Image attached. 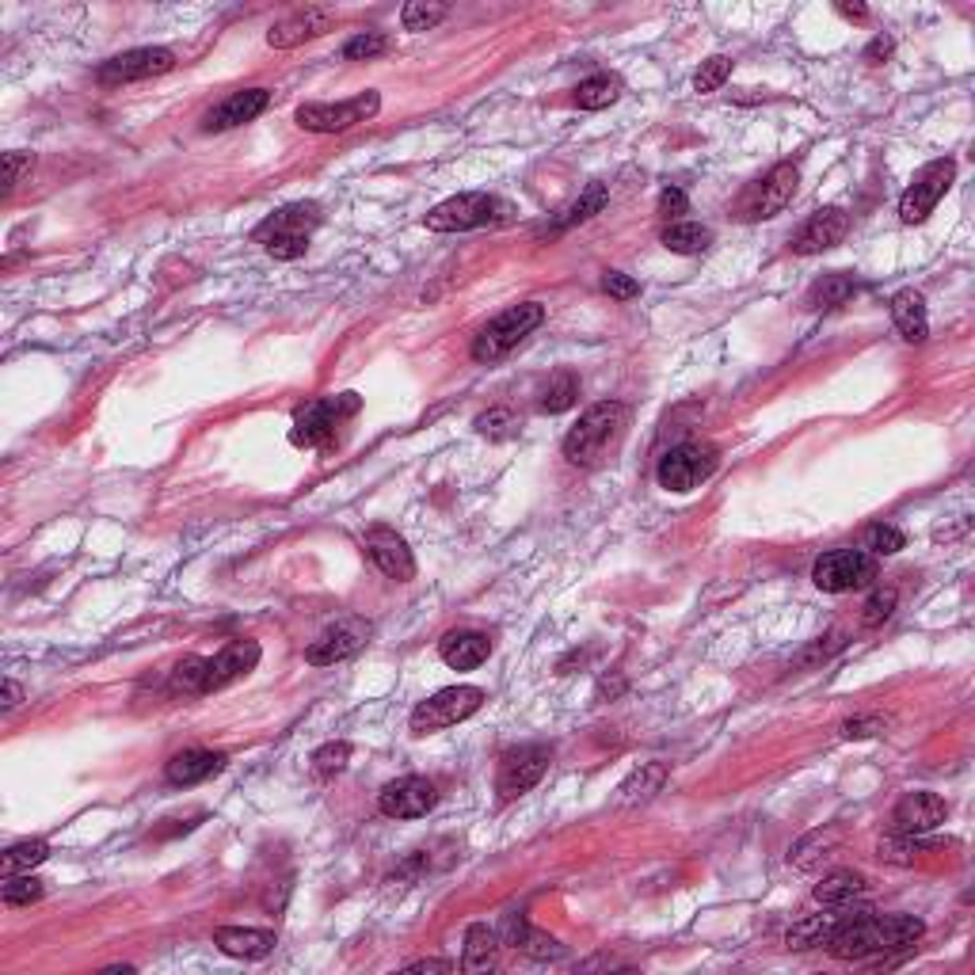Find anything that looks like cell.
<instances>
[{
    "label": "cell",
    "instance_id": "3957f363",
    "mask_svg": "<svg viewBox=\"0 0 975 975\" xmlns=\"http://www.w3.org/2000/svg\"><path fill=\"white\" fill-rule=\"evenodd\" d=\"M321 226V206L317 203H293L274 210L256 226V240L274 256V260H301L309 248V237Z\"/></svg>",
    "mask_w": 975,
    "mask_h": 975
},
{
    "label": "cell",
    "instance_id": "7dc6e473",
    "mask_svg": "<svg viewBox=\"0 0 975 975\" xmlns=\"http://www.w3.org/2000/svg\"><path fill=\"white\" fill-rule=\"evenodd\" d=\"M34 168V157L31 153H8L4 157V195H12L15 187L23 184V176Z\"/></svg>",
    "mask_w": 975,
    "mask_h": 975
},
{
    "label": "cell",
    "instance_id": "4fadbf2b",
    "mask_svg": "<svg viewBox=\"0 0 975 975\" xmlns=\"http://www.w3.org/2000/svg\"><path fill=\"white\" fill-rule=\"evenodd\" d=\"M953 176H956V160H948V157L930 160L926 168L914 176V184L907 187V191H903V198H900V218L907 221V226H919V221H926L930 214H934V206L945 198L948 184H953Z\"/></svg>",
    "mask_w": 975,
    "mask_h": 975
},
{
    "label": "cell",
    "instance_id": "603a6c76",
    "mask_svg": "<svg viewBox=\"0 0 975 975\" xmlns=\"http://www.w3.org/2000/svg\"><path fill=\"white\" fill-rule=\"evenodd\" d=\"M229 758L221 755V750H206V747H187L179 750V755L168 758V766H164V778H168L172 785H198L206 778H214V774L226 770Z\"/></svg>",
    "mask_w": 975,
    "mask_h": 975
},
{
    "label": "cell",
    "instance_id": "277c9868",
    "mask_svg": "<svg viewBox=\"0 0 975 975\" xmlns=\"http://www.w3.org/2000/svg\"><path fill=\"white\" fill-rule=\"evenodd\" d=\"M541 321H546V309H541L538 301H519V305L504 309V313H499L496 321H488L480 328L477 340H473V359L477 362L507 359L533 328H541Z\"/></svg>",
    "mask_w": 975,
    "mask_h": 975
},
{
    "label": "cell",
    "instance_id": "836d02e7",
    "mask_svg": "<svg viewBox=\"0 0 975 975\" xmlns=\"http://www.w3.org/2000/svg\"><path fill=\"white\" fill-rule=\"evenodd\" d=\"M46 858H50V842L23 839V842H15V846H8V850H4V858H0V873H4V877L31 873V869H39Z\"/></svg>",
    "mask_w": 975,
    "mask_h": 975
},
{
    "label": "cell",
    "instance_id": "11a10c76",
    "mask_svg": "<svg viewBox=\"0 0 975 975\" xmlns=\"http://www.w3.org/2000/svg\"><path fill=\"white\" fill-rule=\"evenodd\" d=\"M408 972H454L450 961H416L408 964Z\"/></svg>",
    "mask_w": 975,
    "mask_h": 975
},
{
    "label": "cell",
    "instance_id": "1f68e13d",
    "mask_svg": "<svg viewBox=\"0 0 975 975\" xmlns=\"http://www.w3.org/2000/svg\"><path fill=\"white\" fill-rule=\"evenodd\" d=\"M660 240H663V248L675 256H702L705 248L713 245V229L697 226V221H671Z\"/></svg>",
    "mask_w": 975,
    "mask_h": 975
},
{
    "label": "cell",
    "instance_id": "681fc988",
    "mask_svg": "<svg viewBox=\"0 0 975 975\" xmlns=\"http://www.w3.org/2000/svg\"><path fill=\"white\" fill-rule=\"evenodd\" d=\"M895 610V591H877L873 599L865 602V614H861V621H865L869 629L880 625V621H888Z\"/></svg>",
    "mask_w": 975,
    "mask_h": 975
},
{
    "label": "cell",
    "instance_id": "816d5d0a",
    "mask_svg": "<svg viewBox=\"0 0 975 975\" xmlns=\"http://www.w3.org/2000/svg\"><path fill=\"white\" fill-rule=\"evenodd\" d=\"M686 210H689V198H686L683 187H663V195H660V214H663V218L683 221Z\"/></svg>",
    "mask_w": 975,
    "mask_h": 975
},
{
    "label": "cell",
    "instance_id": "e0dca14e",
    "mask_svg": "<svg viewBox=\"0 0 975 975\" xmlns=\"http://www.w3.org/2000/svg\"><path fill=\"white\" fill-rule=\"evenodd\" d=\"M366 553L396 583H408L412 575H416V557H412L408 541L396 530H390V526H374V530L366 533Z\"/></svg>",
    "mask_w": 975,
    "mask_h": 975
},
{
    "label": "cell",
    "instance_id": "f546056e",
    "mask_svg": "<svg viewBox=\"0 0 975 975\" xmlns=\"http://www.w3.org/2000/svg\"><path fill=\"white\" fill-rule=\"evenodd\" d=\"M846 907H839V914H812V919L797 922V926L785 934V945L789 948H816V945H827L831 942V934L842 926L850 914H842Z\"/></svg>",
    "mask_w": 975,
    "mask_h": 975
},
{
    "label": "cell",
    "instance_id": "f6af8a7d",
    "mask_svg": "<svg viewBox=\"0 0 975 975\" xmlns=\"http://www.w3.org/2000/svg\"><path fill=\"white\" fill-rule=\"evenodd\" d=\"M515 427H519V419H515L507 408H491L477 419V431L488 438H507V435H515Z\"/></svg>",
    "mask_w": 975,
    "mask_h": 975
},
{
    "label": "cell",
    "instance_id": "ffe728a7",
    "mask_svg": "<svg viewBox=\"0 0 975 975\" xmlns=\"http://www.w3.org/2000/svg\"><path fill=\"white\" fill-rule=\"evenodd\" d=\"M332 23H335V12H328V8H301V12L287 15V20L271 23V31H267V46L293 50V46H301V42L328 34L332 31Z\"/></svg>",
    "mask_w": 975,
    "mask_h": 975
},
{
    "label": "cell",
    "instance_id": "52a82bcc",
    "mask_svg": "<svg viewBox=\"0 0 975 975\" xmlns=\"http://www.w3.org/2000/svg\"><path fill=\"white\" fill-rule=\"evenodd\" d=\"M480 705H485V689L480 686H446L438 689V694H431L427 702H419L416 709H412L408 724L416 736H431V732H443L469 720Z\"/></svg>",
    "mask_w": 975,
    "mask_h": 975
},
{
    "label": "cell",
    "instance_id": "bcb514c9",
    "mask_svg": "<svg viewBox=\"0 0 975 975\" xmlns=\"http://www.w3.org/2000/svg\"><path fill=\"white\" fill-rule=\"evenodd\" d=\"M922 846L914 842V834H895V839L880 842V858L884 861H895V865H911L914 853H919Z\"/></svg>",
    "mask_w": 975,
    "mask_h": 975
},
{
    "label": "cell",
    "instance_id": "d6a6232c",
    "mask_svg": "<svg viewBox=\"0 0 975 975\" xmlns=\"http://www.w3.org/2000/svg\"><path fill=\"white\" fill-rule=\"evenodd\" d=\"M606 203H610V187H606V184H591V187H587V191H583L580 198H575L572 206H568L564 214H560V218L553 221V226H549V232H564V229L580 226V221L594 218V214H599Z\"/></svg>",
    "mask_w": 975,
    "mask_h": 975
},
{
    "label": "cell",
    "instance_id": "8fae6325",
    "mask_svg": "<svg viewBox=\"0 0 975 975\" xmlns=\"http://www.w3.org/2000/svg\"><path fill=\"white\" fill-rule=\"evenodd\" d=\"M549 763H553V750L546 744H522L507 750V755L499 758V774H496L499 800H519L522 792H530L533 785L546 778Z\"/></svg>",
    "mask_w": 975,
    "mask_h": 975
},
{
    "label": "cell",
    "instance_id": "b9f144b4",
    "mask_svg": "<svg viewBox=\"0 0 975 975\" xmlns=\"http://www.w3.org/2000/svg\"><path fill=\"white\" fill-rule=\"evenodd\" d=\"M728 76H732V58L716 54V58H709V62H702V69L694 73V89L702 92V96H709V92L720 89Z\"/></svg>",
    "mask_w": 975,
    "mask_h": 975
},
{
    "label": "cell",
    "instance_id": "ee69618b",
    "mask_svg": "<svg viewBox=\"0 0 975 975\" xmlns=\"http://www.w3.org/2000/svg\"><path fill=\"white\" fill-rule=\"evenodd\" d=\"M348 758H351V744H324L321 750H317L313 755V770L321 774V778H328V774H340L343 766H348Z\"/></svg>",
    "mask_w": 975,
    "mask_h": 975
},
{
    "label": "cell",
    "instance_id": "f5cc1de1",
    "mask_svg": "<svg viewBox=\"0 0 975 975\" xmlns=\"http://www.w3.org/2000/svg\"><path fill=\"white\" fill-rule=\"evenodd\" d=\"M888 54H892V39H884V34H880V39H873V46L865 50V62L880 65V58H888Z\"/></svg>",
    "mask_w": 975,
    "mask_h": 975
},
{
    "label": "cell",
    "instance_id": "44dd1931",
    "mask_svg": "<svg viewBox=\"0 0 975 975\" xmlns=\"http://www.w3.org/2000/svg\"><path fill=\"white\" fill-rule=\"evenodd\" d=\"M260 644L256 641H232L226 644L214 660H206V694H214V689H226L229 683H237V678H245L248 671H256V663H260Z\"/></svg>",
    "mask_w": 975,
    "mask_h": 975
},
{
    "label": "cell",
    "instance_id": "7a4b0ae2",
    "mask_svg": "<svg viewBox=\"0 0 975 975\" xmlns=\"http://www.w3.org/2000/svg\"><path fill=\"white\" fill-rule=\"evenodd\" d=\"M625 427H629V408L621 401L591 404V408L575 419V427L564 435V457L572 465L591 469V465L606 461V457L618 450V443L625 438Z\"/></svg>",
    "mask_w": 975,
    "mask_h": 975
},
{
    "label": "cell",
    "instance_id": "ba28073f",
    "mask_svg": "<svg viewBox=\"0 0 975 975\" xmlns=\"http://www.w3.org/2000/svg\"><path fill=\"white\" fill-rule=\"evenodd\" d=\"M504 210L507 206L499 203L496 195L465 191V195H454V198H446V203H438L435 210L423 218V226H427L431 232H469V229H485V226H491V221H499V214Z\"/></svg>",
    "mask_w": 975,
    "mask_h": 975
},
{
    "label": "cell",
    "instance_id": "6da1fadb",
    "mask_svg": "<svg viewBox=\"0 0 975 975\" xmlns=\"http://www.w3.org/2000/svg\"><path fill=\"white\" fill-rule=\"evenodd\" d=\"M922 934H926V926H922V919H914V914L861 911V914H850V919L834 930L827 948H831L839 961H865V956H877V953L907 948L919 942Z\"/></svg>",
    "mask_w": 975,
    "mask_h": 975
},
{
    "label": "cell",
    "instance_id": "f35d334b",
    "mask_svg": "<svg viewBox=\"0 0 975 975\" xmlns=\"http://www.w3.org/2000/svg\"><path fill=\"white\" fill-rule=\"evenodd\" d=\"M446 12H450L446 4H427V0H412V4H404L401 23H404V31H431L435 23L446 20Z\"/></svg>",
    "mask_w": 975,
    "mask_h": 975
},
{
    "label": "cell",
    "instance_id": "d590c367",
    "mask_svg": "<svg viewBox=\"0 0 975 975\" xmlns=\"http://www.w3.org/2000/svg\"><path fill=\"white\" fill-rule=\"evenodd\" d=\"M575 396H580V377H575V370H557V374L549 377L546 393H541V412L560 416V412L572 408Z\"/></svg>",
    "mask_w": 975,
    "mask_h": 975
},
{
    "label": "cell",
    "instance_id": "83f0119b",
    "mask_svg": "<svg viewBox=\"0 0 975 975\" xmlns=\"http://www.w3.org/2000/svg\"><path fill=\"white\" fill-rule=\"evenodd\" d=\"M663 781H667V766H663V763H644L641 770H633L625 781L618 785V805L621 808L649 805L655 792L663 789Z\"/></svg>",
    "mask_w": 975,
    "mask_h": 975
},
{
    "label": "cell",
    "instance_id": "5b68a950",
    "mask_svg": "<svg viewBox=\"0 0 975 975\" xmlns=\"http://www.w3.org/2000/svg\"><path fill=\"white\" fill-rule=\"evenodd\" d=\"M355 412H359L355 393L324 396V401L305 404V408H298V416H293L290 443L305 446V450H328L335 438V427H340L348 416H355Z\"/></svg>",
    "mask_w": 975,
    "mask_h": 975
},
{
    "label": "cell",
    "instance_id": "db71d44e",
    "mask_svg": "<svg viewBox=\"0 0 975 975\" xmlns=\"http://www.w3.org/2000/svg\"><path fill=\"white\" fill-rule=\"evenodd\" d=\"M20 702H23V686H20V683H15V678H8V683H4V709H8V713H12V709H15V705H20Z\"/></svg>",
    "mask_w": 975,
    "mask_h": 975
},
{
    "label": "cell",
    "instance_id": "4316f807",
    "mask_svg": "<svg viewBox=\"0 0 975 975\" xmlns=\"http://www.w3.org/2000/svg\"><path fill=\"white\" fill-rule=\"evenodd\" d=\"M892 321L900 328V335L907 343H922L930 335V317H926V298L919 290H900L892 298Z\"/></svg>",
    "mask_w": 975,
    "mask_h": 975
},
{
    "label": "cell",
    "instance_id": "cb8c5ba5",
    "mask_svg": "<svg viewBox=\"0 0 975 975\" xmlns=\"http://www.w3.org/2000/svg\"><path fill=\"white\" fill-rule=\"evenodd\" d=\"M499 942L515 945L519 953L533 956V961H560V956L568 953V948L560 945L557 937H549V934H541V930H533L530 922L522 919V914H507L504 930H499Z\"/></svg>",
    "mask_w": 975,
    "mask_h": 975
},
{
    "label": "cell",
    "instance_id": "9f6ffc18",
    "mask_svg": "<svg viewBox=\"0 0 975 975\" xmlns=\"http://www.w3.org/2000/svg\"><path fill=\"white\" fill-rule=\"evenodd\" d=\"M839 12L846 15V20H865L869 8L865 4H839Z\"/></svg>",
    "mask_w": 975,
    "mask_h": 975
},
{
    "label": "cell",
    "instance_id": "30bf717a",
    "mask_svg": "<svg viewBox=\"0 0 975 975\" xmlns=\"http://www.w3.org/2000/svg\"><path fill=\"white\" fill-rule=\"evenodd\" d=\"M877 580V557L865 553V549H831L816 560L812 568V583L827 594H846V591H861Z\"/></svg>",
    "mask_w": 975,
    "mask_h": 975
},
{
    "label": "cell",
    "instance_id": "7c38bea8",
    "mask_svg": "<svg viewBox=\"0 0 975 975\" xmlns=\"http://www.w3.org/2000/svg\"><path fill=\"white\" fill-rule=\"evenodd\" d=\"M797 184H800V168H797V164H792V160L774 164V168L766 172V176L747 191V198H744V218L747 221L778 218L785 206L792 203V195H797Z\"/></svg>",
    "mask_w": 975,
    "mask_h": 975
},
{
    "label": "cell",
    "instance_id": "d6986e66",
    "mask_svg": "<svg viewBox=\"0 0 975 975\" xmlns=\"http://www.w3.org/2000/svg\"><path fill=\"white\" fill-rule=\"evenodd\" d=\"M948 819V805L937 792H907L892 812L895 834H926Z\"/></svg>",
    "mask_w": 975,
    "mask_h": 975
},
{
    "label": "cell",
    "instance_id": "c3c4849f",
    "mask_svg": "<svg viewBox=\"0 0 975 975\" xmlns=\"http://www.w3.org/2000/svg\"><path fill=\"white\" fill-rule=\"evenodd\" d=\"M602 290H606L610 298H618V301H633L636 293H641V282H636L633 274H625V271H606V274H602Z\"/></svg>",
    "mask_w": 975,
    "mask_h": 975
},
{
    "label": "cell",
    "instance_id": "9a60e30c",
    "mask_svg": "<svg viewBox=\"0 0 975 975\" xmlns=\"http://www.w3.org/2000/svg\"><path fill=\"white\" fill-rule=\"evenodd\" d=\"M435 805H438L435 785H431L427 778H419V774L396 778L377 792V808H382V816H390V819H419Z\"/></svg>",
    "mask_w": 975,
    "mask_h": 975
},
{
    "label": "cell",
    "instance_id": "60d3db41",
    "mask_svg": "<svg viewBox=\"0 0 975 975\" xmlns=\"http://www.w3.org/2000/svg\"><path fill=\"white\" fill-rule=\"evenodd\" d=\"M385 50H390V39H385L382 31H359L355 39H348L343 58H348V62H370V58L385 54Z\"/></svg>",
    "mask_w": 975,
    "mask_h": 975
},
{
    "label": "cell",
    "instance_id": "8992f818",
    "mask_svg": "<svg viewBox=\"0 0 975 975\" xmlns=\"http://www.w3.org/2000/svg\"><path fill=\"white\" fill-rule=\"evenodd\" d=\"M716 465H720L716 446H709V443H678V446H671V450L660 457V465H655V480H660V488L678 491V496H683V491L702 488L705 480L716 473Z\"/></svg>",
    "mask_w": 975,
    "mask_h": 975
},
{
    "label": "cell",
    "instance_id": "5bb4252c",
    "mask_svg": "<svg viewBox=\"0 0 975 975\" xmlns=\"http://www.w3.org/2000/svg\"><path fill=\"white\" fill-rule=\"evenodd\" d=\"M176 69V54L168 46H137L126 54L107 58L96 76L103 84H126V81H149V76H164Z\"/></svg>",
    "mask_w": 975,
    "mask_h": 975
},
{
    "label": "cell",
    "instance_id": "ac0fdd59",
    "mask_svg": "<svg viewBox=\"0 0 975 975\" xmlns=\"http://www.w3.org/2000/svg\"><path fill=\"white\" fill-rule=\"evenodd\" d=\"M267 107H271V92H267V89H240V92H232L226 103H218V107H214L210 115L203 118V131L206 134L237 131V126H245V123H252V118H260Z\"/></svg>",
    "mask_w": 975,
    "mask_h": 975
},
{
    "label": "cell",
    "instance_id": "d4e9b609",
    "mask_svg": "<svg viewBox=\"0 0 975 975\" xmlns=\"http://www.w3.org/2000/svg\"><path fill=\"white\" fill-rule=\"evenodd\" d=\"M214 945L226 956H237V961H263V956L274 953L279 937L271 930H256V926H221L214 930Z\"/></svg>",
    "mask_w": 975,
    "mask_h": 975
},
{
    "label": "cell",
    "instance_id": "9c48e42d",
    "mask_svg": "<svg viewBox=\"0 0 975 975\" xmlns=\"http://www.w3.org/2000/svg\"><path fill=\"white\" fill-rule=\"evenodd\" d=\"M377 111H382V96H377V92H359V96L340 100V103H301L293 118H298V126L309 134H340L366 123V118H374Z\"/></svg>",
    "mask_w": 975,
    "mask_h": 975
},
{
    "label": "cell",
    "instance_id": "8d00e7d4",
    "mask_svg": "<svg viewBox=\"0 0 975 975\" xmlns=\"http://www.w3.org/2000/svg\"><path fill=\"white\" fill-rule=\"evenodd\" d=\"M853 293H858V282L850 279V274H827L823 282H816L812 287V293H808V305L812 309H834V305H842L846 298H853Z\"/></svg>",
    "mask_w": 975,
    "mask_h": 975
},
{
    "label": "cell",
    "instance_id": "e575fe53",
    "mask_svg": "<svg viewBox=\"0 0 975 975\" xmlns=\"http://www.w3.org/2000/svg\"><path fill=\"white\" fill-rule=\"evenodd\" d=\"M618 96H621V76L614 73H594L575 89V103H580L583 111H602L610 107V103H618Z\"/></svg>",
    "mask_w": 975,
    "mask_h": 975
},
{
    "label": "cell",
    "instance_id": "4dcf8cb0",
    "mask_svg": "<svg viewBox=\"0 0 975 975\" xmlns=\"http://www.w3.org/2000/svg\"><path fill=\"white\" fill-rule=\"evenodd\" d=\"M496 953H499L496 930H488L485 922L465 930V961H461L465 972H488L491 964H496Z\"/></svg>",
    "mask_w": 975,
    "mask_h": 975
},
{
    "label": "cell",
    "instance_id": "f1b7e54d",
    "mask_svg": "<svg viewBox=\"0 0 975 975\" xmlns=\"http://www.w3.org/2000/svg\"><path fill=\"white\" fill-rule=\"evenodd\" d=\"M865 892H869L865 877L850 873V869H839V873L823 877L816 884V903H823V907H850V903L861 900Z\"/></svg>",
    "mask_w": 975,
    "mask_h": 975
},
{
    "label": "cell",
    "instance_id": "ab89813d",
    "mask_svg": "<svg viewBox=\"0 0 975 975\" xmlns=\"http://www.w3.org/2000/svg\"><path fill=\"white\" fill-rule=\"evenodd\" d=\"M4 903L8 907H28V903L42 900V880L31 877V873H15V877H4Z\"/></svg>",
    "mask_w": 975,
    "mask_h": 975
},
{
    "label": "cell",
    "instance_id": "7402d4cb",
    "mask_svg": "<svg viewBox=\"0 0 975 975\" xmlns=\"http://www.w3.org/2000/svg\"><path fill=\"white\" fill-rule=\"evenodd\" d=\"M846 229H850V218H846V210H839V206H827V210L812 214V221L800 229V237L792 240V252H797V256H819V252H827V248L842 245Z\"/></svg>",
    "mask_w": 975,
    "mask_h": 975
},
{
    "label": "cell",
    "instance_id": "74e56055",
    "mask_svg": "<svg viewBox=\"0 0 975 975\" xmlns=\"http://www.w3.org/2000/svg\"><path fill=\"white\" fill-rule=\"evenodd\" d=\"M172 689L176 694H206V660L203 655H187L172 671Z\"/></svg>",
    "mask_w": 975,
    "mask_h": 975
},
{
    "label": "cell",
    "instance_id": "2e32d148",
    "mask_svg": "<svg viewBox=\"0 0 975 975\" xmlns=\"http://www.w3.org/2000/svg\"><path fill=\"white\" fill-rule=\"evenodd\" d=\"M366 636H370V621H362V618L335 621L332 629H324V633L305 649V663H313V667H328V663L348 660V655H355L362 644H366Z\"/></svg>",
    "mask_w": 975,
    "mask_h": 975
},
{
    "label": "cell",
    "instance_id": "f907efd6",
    "mask_svg": "<svg viewBox=\"0 0 975 975\" xmlns=\"http://www.w3.org/2000/svg\"><path fill=\"white\" fill-rule=\"evenodd\" d=\"M884 728H888L884 716H858V720L842 724V739H869V736H880Z\"/></svg>",
    "mask_w": 975,
    "mask_h": 975
},
{
    "label": "cell",
    "instance_id": "7bdbcfd3",
    "mask_svg": "<svg viewBox=\"0 0 975 975\" xmlns=\"http://www.w3.org/2000/svg\"><path fill=\"white\" fill-rule=\"evenodd\" d=\"M865 546L873 549V557H892L907 546V538H903L895 526H873V530L865 533Z\"/></svg>",
    "mask_w": 975,
    "mask_h": 975
},
{
    "label": "cell",
    "instance_id": "484cf974",
    "mask_svg": "<svg viewBox=\"0 0 975 975\" xmlns=\"http://www.w3.org/2000/svg\"><path fill=\"white\" fill-rule=\"evenodd\" d=\"M438 655H443L446 667L473 671L491 655V636H485V633H446L443 641H438Z\"/></svg>",
    "mask_w": 975,
    "mask_h": 975
}]
</instances>
